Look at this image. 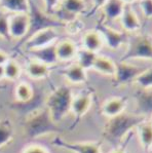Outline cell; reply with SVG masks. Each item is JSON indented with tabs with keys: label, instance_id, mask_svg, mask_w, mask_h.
<instances>
[{
	"label": "cell",
	"instance_id": "cell-1",
	"mask_svg": "<svg viewBox=\"0 0 152 153\" xmlns=\"http://www.w3.org/2000/svg\"><path fill=\"white\" fill-rule=\"evenodd\" d=\"M73 93L67 85L57 88L47 98V108L53 121L59 122L70 112Z\"/></svg>",
	"mask_w": 152,
	"mask_h": 153
},
{
	"label": "cell",
	"instance_id": "cell-2",
	"mask_svg": "<svg viewBox=\"0 0 152 153\" xmlns=\"http://www.w3.org/2000/svg\"><path fill=\"white\" fill-rule=\"evenodd\" d=\"M145 120L143 115H130L122 113L117 117H114L107 123L105 131L109 139L118 140L122 139L132 128H137L140 123Z\"/></svg>",
	"mask_w": 152,
	"mask_h": 153
},
{
	"label": "cell",
	"instance_id": "cell-3",
	"mask_svg": "<svg viewBox=\"0 0 152 153\" xmlns=\"http://www.w3.org/2000/svg\"><path fill=\"white\" fill-rule=\"evenodd\" d=\"M128 48L121 62H128L132 60L152 61V37L149 35H137L128 41Z\"/></svg>",
	"mask_w": 152,
	"mask_h": 153
},
{
	"label": "cell",
	"instance_id": "cell-4",
	"mask_svg": "<svg viewBox=\"0 0 152 153\" xmlns=\"http://www.w3.org/2000/svg\"><path fill=\"white\" fill-rule=\"evenodd\" d=\"M28 16L30 19V31L28 34L29 36L35 32L46 28H58L65 26L64 23L59 21L57 18L44 13V10L39 7L35 0H29Z\"/></svg>",
	"mask_w": 152,
	"mask_h": 153
},
{
	"label": "cell",
	"instance_id": "cell-5",
	"mask_svg": "<svg viewBox=\"0 0 152 153\" xmlns=\"http://www.w3.org/2000/svg\"><path fill=\"white\" fill-rule=\"evenodd\" d=\"M60 34L57 28H46L31 34L23 44V48L28 53L46 46L53 45L59 41Z\"/></svg>",
	"mask_w": 152,
	"mask_h": 153
},
{
	"label": "cell",
	"instance_id": "cell-6",
	"mask_svg": "<svg viewBox=\"0 0 152 153\" xmlns=\"http://www.w3.org/2000/svg\"><path fill=\"white\" fill-rule=\"evenodd\" d=\"M96 30L101 34L103 41H104V45H106L112 51H117L122 45L127 44L128 41L127 33L118 31L105 23H99Z\"/></svg>",
	"mask_w": 152,
	"mask_h": 153
},
{
	"label": "cell",
	"instance_id": "cell-7",
	"mask_svg": "<svg viewBox=\"0 0 152 153\" xmlns=\"http://www.w3.org/2000/svg\"><path fill=\"white\" fill-rule=\"evenodd\" d=\"M86 9L85 0H61L59 6L55 13V16L62 23L66 24L67 22L76 19Z\"/></svg>",
	"mask_w": 152,
	"mask_h": 153
},
{
	"label": "cell",
	"instance_id": "cell-8",
	"mask_svg": "<svg viewBox=\"0 0 152 153\" xmlns=\"http://www.w3.org/2000/svg\"><path fill=\"white\" fill-rule=\"evenodd\" d=\"M51 144L73 153H103L101 145L96 142H68L60 137L53 138Z\"/></svg>",
	"mask_w": 152,
	"mask_h": 153
},
{
	"label": "cell",
	"instance_id": "cell-9",
	"mask_svg": "<svg viewBox=\"0 0 152 153\" xmlns=\"http://www.w3.org/2000/svg\"><path fill=\"white\" fill-rule=\"evenodd\" d=\"M30 19L28 13L9 15V36L10 39H22L29 34Z\"/></svg>",
	"mask_w": 152,
	"mask_h": 153
},
{
	"label": "cell",
	"instance_id": "cell-10",
	"mask_svg": "<svg viewBox=\"0 0 152 153\" xmlns=\"http://www.w3.org/2000/svg\"><path fill=\"white\" fill-rule=\"evenodd\" d=\"M144 69L133 65L128 62L116 63V73L114 75V80L118 85H127L134 83L135 79Z\"/></svg>",
	"mask_w": 152,
	"mask_h": 153
},
{
	"label": "cell",
	"instance_id": "cell-11",
	"mask_svg": "<svg viewBox=\"0 0 152 153\" xmlns=\"http://www.w3.org/2000/svg\"><path fill=\"white\" fill-rule=\"evenodd\" d=\"M92 104L93 97L90 94L82 93L78 94V95H74L71 102V106H70V112L76 118H81L88 112V110L92 107Z\"/></svg>",
	"mask_w": 152,
	"mask_h": 153
},
{
	"label": "cell",
	"instance_id": "cell-12",
	"mask_svg": "<svg viewBox=\"0 0 152 153\" xmlns=\"http://www.w3.org/2000/svg\"><path fill=\"white\" fill-rule=\"evenodd\" d=\"M76 43L70 39H63L56 43V53L59 62H71L75 60L78 51Z\"/></svg>",
	"mask_w": 152,
	"mask_h": 153
},
{
	"label": "cell",
	"instance_id": "cell-13",
	"mask_svg": "<svg viewBox=\"0 0 152 153\" xmlns=\"http://www.w3.org/2000/svg\"><path fill=\"white\" fill-rule=\"evenodd\" d=\"M119 23L125 33H136L141 29V21L130 5L125 6L122 15L119 18Z\"/></svg>",
	"mask_w": 152,
	"mask_h": 153
},
{
	"label": "cell",
	"instance_id": "cell-14",
	"mask_svg": "<svg viewBox=\"0 0 152 153\" xmlns=\"http://www.w3.org/2000/svg\"><path fill=\"white\" fill-rule=\"evenodd\" d=\"M127 108V101L122 98L114 97L105 101L102 105V114L111 119L125 113Z\"/></svg>",
	"mask_w": 152,
	"mask_h": 153
},
{
	"label": "cell",
	"instance_id": "cell-15",
	"mask_svg": "<svg viewBox=\"0 0 152 153\" xmlns=\"http://www.w3.org/2000/svg\"><path fill=\"white\" fill-rule=\"evenodd\" d=\"M62 75L69 83L74 85L83 84L87 81V71L76 63H73L65 68L62 71Z\"/></svg>",
	"mask_w": 152,
	"mask_h": 153
},
{
	"label": "cell",
	"instance_id": "cell-16",
	"mask_svg": "<svg viewBox=\"0 0 152 153\" xmlns=\"http://www.w3.org/2000/svg\"><path fill=\"white\" fill-rule=\"evenodd\" d=\"M81 45H82L81 48L98 53L104 46V41H103L101 34L97 30H90L82 35Z\"/></svg>",
	"mask_w": 152,
	"mask_h": 153
},
{
	"label": "cell",
	"instance_id": "cell-17",
	"mask_svg": "<svg viewBox=\"0 0 152 153\" xmlns=\"http://www.w3.org/2000/svg\"><path fill=\"white\" fill-rule=\"evenodd\" d=\"M25 72L31 79L34 80H40L44 79L50 75V67L43 63L39 62L36 60H31L26 64Z\"/></svg>",
	"mask_w": 152,
	"mask_h": 153
},
{
	"label": "cell",
	"instance_id": "cell-18",
	"mask_svg": "<svg viewBox=\"0 0 152 153\" xmlns=\"http://www.w3.org/2000/svg\"><path fill=\"white\" fill-rule=\"evenodd\" d=\"M29 53L33 60L39 61V62L50 66V67L56 65L59 62L57 58V53H56V44L40 49H36V51H29Z\"/></svg>",
	"mask_w": 152,
	"mask_h": 153
},
{
	"label": "cell",
	"instance_id": "cell-19",
	"mask_svg": "<svg viewBox=\"0 0 152 153\" xmlns=\"http://www.w3.org/2000/svg\"><path fill=\"white\" fill-rule=\"evenodd\" d=\"M125 4L121 0H108L101 8L104 18L108 22H114L119 20L125 8Z\"/></svg>",
	"mask_w": 152,
	"mask_h": 153
},
{
	"label": "cell",
	"instance_id": "cell-20",
	"mask_svg": "<svg viewBox=\"0 0 152 153\" xmlns=\"http://www.w3.org/2000/svg\"><path fill=\"white\" fill-rule=\"evenodd\" d=\"M92 70H95L104 76L114 77L116 73V63L108 56L98 55Z\"/></svg>",
	"mask_w": 152,
	"mask_h": 153
},
{
	"label": "cell",
	"instance_id": "cell-21",
	"mask_svg": "<svg viewBox=\"0 0 152 153\" xmlns=\"http://www.w3.org/2000/svg\"><path fill=\"white\" fill-rule=\"evenodd\" d=\"M0 6L8 15L29 13V0H0Z\"/></svg>",
	"mask_w": 152,
	"mask_h": 153
},
{
	"label": "cell",
	"instance_id": "cell-22",
	"mask_svg": "<svg viewBox=\"0 0 152 153\" xmlns=\"http://www.w3.org/2000/svg\"><path fill=\"white\" fill-rule=\"evenodd\" d=\"M137 133L142 148L145 151L152 149V124L150 121H143L137 126Z\"/></svg>",
	"mask_w": 152,
	"mask_h": 153
},
{
	"label": "cell",
	"instance_id": "cell-23",
	"mask_svg": "<svg viewBox=\"0 0 152 153\" xmlns=\"http://www.w3.org/2000/svg\"><path fill=\"white\" fill-rule=\"evenodd\" d=\"M97 56L98 53H92V51H88L83 48H79L75 58L76 60L75 63L87 71V70L93 69V66L95 64V61L97 59Z\"/></svg>",
	"mask_w": 152,
	"mask_h": 153
},
{
	"label": "cell",
	"instance_id": "cell-24",
	"mask_svg": "<svg viewBox=\"0 0 152 153\" xmlns=\"http://www.w3.org/2000/svg\"><path fill=\"white\" fill-rule=\"evenodd\" d=\"M4 69V79L9 81H16L22 75V67L17 61L9 59L8 62L3 66Z\"/></svg>",
	"mask_w": 152,
	"mask_h": 153
},
{
	"label": "cell",
	"instance_id": "cell-25",
	"mask_svg": "<svg viewBox=\"0 0 152 153\" xmlns=\"http://www.w3.org/2000/svg\"><path fill=\"white\" fill-rule=\"evenodd\" d=\"M33 88L28 82L22 81L17 84L15 88V97L22 103H27L33 98Z\"/></svg>",
	"mask_w": 152,
	"mask_h": 153
},
{
	"label": "cell",
	"instance_id": "cell-26",
	"mask_svg": "<svg viewBox=\"0 0 152 153\" xmlns=\"http://www.w3.org/2000/svg\"><path fill=\"white\" fill-rule=\"evenodd\" d=\"M134 83L141 89H144V91L152 89V67L144 69L137 76Z\"/></svg>",
	"mask_w": 152,
	"mask_h": 153
},
{
	"label": "cell",
	"instance_id": "cell-27",
	"mask_svg": "<svg viewBox=\"0 0 152 153\" xmlns=\"http://www.w3.org/2000/svg\"><path fill=\"white\" fill-rule=\"evenodd\" d=\"M13 139V129L10 122L0 121V149L5 147Z\"/></svg>",
	"mask_w": 152,
	"mask_h": 153
},
{
	"label": "cell",
	"instance_id": "cell-28",
	"mask_svg": "<svg viewBox=\"0 0 152 153\" xmlns=\"http://www.w3.org/2000/svg\"><path fill=\"white\" fill-rule=\"evenodd\" d=\"M0 38L9 40V15L5 11H0Z\"/></svg>",
	"mask_w": 152,
	"mask_h": 153
},
{
	"label": "cell",
	"instance_id": "cell-29",
	"mask_svg": "<svg viewBox=\"0 0 152 153\" xmlns=\"http://www.w3.org/2000/svg\"><path fill=\"white\" fill-rule=\"evenodd\" d=\"M64 28H66L67 32L70 33V34H77V33H79L82 30L83 23L80 20H78V18H76L67 22L65 24Z\"/></svg>",
	"mask_w": 152,
	"mask_h": 153
},
{
	"label": "cell",
	"instance_id": "cell-30",
	"mask_svg": "<svg viewBox=\"0 0 152 153\" xmlns=\"http://www.w3.org/2000/svg\"><path fill=\"white\" fill-rule=\"evenodd\" d=\"M139 7L146 19H152V0H139Z\"/></svg>",
	"mask_w": 152,
	"mask_h": 153
},
{
	"label": "cell",
	"instance_id": "cell-31",
	"mask_svg": "<svg viewBox=\"0 0 152 153\" xmlns=\"http://www.w3.org/2000/svg\"><path fill=\"white\" fill-rule=\"evenodd\" d=\"M43 2V10L47 15L55 16V13L59 6L60 0H42ZM56 18V16H55Z\"/></svg>",
	"mask_w": 152,
	"mask_h": 153
},
{
	"label": "cell",
	"instance_id": "cell-32",
	"mask_svg": "<svg viewBox=\"0 0 152 153\" xmlns=\"http://www.w3.org/2000/svg\"><path fill=\"white\" fill-rule=\"evenodd\" d=\"M23 153H50L47 149L40 145H30L26 147Z\"/></svg>",
	"mask_w": 152,
	"mask_h": 153
},
{
	"label": "cell",
	"instance_id": "cell-33",
	"mask_svg": "<svg viewBox=\"0 0 152 153\" xmlns=\"http://www.w3.org/2000/svg\"><path fill=\"white\" fill-rule=\"evenodd\" d=\"M108 1V0H92L93 3V9L98 10V9H101L103 6L105 5V3Z\"/></svg>",
	"mask_w": 152,
	"mask_h": 153
},
{
	"label": "cell",
	"instance_id": "cell-34",
	"mask_svg": "<svg viewBox=\"0 0 152 153\" xmlns=\"http://www.w3.org/2000/svg\"><path fill=\"white\" fill-rule=\"evenodd\" d=\"M9 56H8V53H6L5 51H1L0 49V66H4L6 64V63L8 62V60H9Z\"/></svg>",
	"mask_w": 152,
	"mask_h": 153
},
{
	"label": "cell",
	"instance_id": "cell-35",
	"mask_svg": "<svg viewBox=\"0 0 152 153\" xmlns=\"http://www.w3.org/2000/svg\"><path fill=\"white\" fill-rule=\"evenodd\" d=\"M121 1H122L125 5H130V4H133L134 2L138 1V0H121Z\"/></svg>",
	"mask_w": 152,
	"mask_h": 153
},
{
	"label": "cell",
	"instance_id": "cell-36",
	"mask_svg": "<svg viewBox=\"0 0 152 153\" xmlns=\"http://www.w3.org/2000/svg\"><path fill=\"white\" fill-rule=\"evenodd\" d=\"M4 79V69L3 66H0V81Z\"/></svg>",
	"mask_w": 152,
	"mask_h": 153
},
{
	"label": "cell",
	"instance_id": "cell-37",
	"mask_svg": "<svg viewBox=\"0 0 152 153\" xmlns=\"http://www.w3.org/2000/svg\"><path fill=\"white\" fill-rule=\"evenodd\" d=\"M110 153H125V149H121V148H117V149H114L112 150Z\"/></svg>",
	"mask_w": 152,
	"mask_h": 153
},
{
	"label": "cell",
	"instance_id": "cell-38",
	"mask_svg": "<svg viewBox=\"0 0 152 153\" xmlns=\"http://www.w3.org/2000/svg\"><path fill=\"white\" fill-rule=\"evenodd\" d=\"M150 123L152 124V116H151V121H150Z\"/></svg>",
	"mask_w": 152,
	"mask_h": 153
},
{
	"label": "cell",
	"instance_id": "cell-39",
	"mask_svg": "<svg viewBox=\"0 0 152 153\" xmlns=\"http://www.w3.org/2000/svg\"><path fill=\"white\" fill-rule=\"evenodd\" d=\"M150 152H151V153H152V149H151V150H150Z\"/></svg>",
	"mask_w": 152,
	"mask_h": 153
},
{
	"label": "cell",
	"instance_id": "cell-40",
	"mask_svg": "<svg viewBox=\"0 0 152 153\" xmlns=\"http://www.w3.org/2000/svg\"><path fill=\"white\" fill-rule=\"evenodd\" d=\"M150 153H151V152H150Z\"/></svg>",
	"mask_w": 152,
	"mask_h": 153
}]
</instances>
